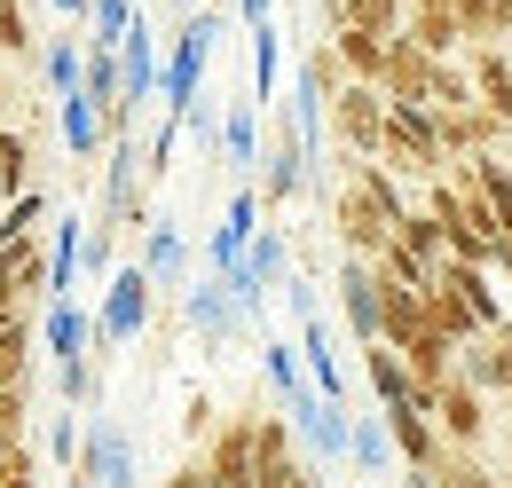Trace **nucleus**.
<instances>
[{
	"label": "nucleus",
	"mask_w": 512,
	"mask_h": 488,
	"mask_svg": "<svg viewBox=\"0 0 512 488\" xmlns=\"http://www.w3.org/2000/svg\"><path fill=\"white\" fill-rule=\"evenodd\" d=\"M182 315H190V331H197V339H213V347H221V339H229V331L245 323L221 276H197V284H182Z\"/></svg>",
	"instance_id": "obj_16"
},
{
	"label": "nucleus",
	"mask_w": 512,
	"mask_h": 488,
	"mask_svg": "<svg viewBox=\"0 0 512 488\" xmlns=\"http://www.w3.org/2000/svg\"><path fill=\"white\" fill-rule=\"evenodd\" d=\"M339 323L355 331V347H379V323H386V284L371 260H355V252H339Z\"/></svg>",
	"instance_id": "obj_7"
},
{
	"label": "nucleus",
	"mask_w": 512,
	"mask_h": 488,
	"mask_svg": "<svg viewBox=\"0 0 512 488\" xmlns=\"http://www.w3.org/2000/svg\"><path fill=\"white\" fill-rule=\"evenodd\" d=\"M434 426H442V441L473 449V441L489 433V394H481V386H465V378H449L442 394H434Z\"/></svg>",
	"instance_id": "obj_15"
},
{
	"label": "nucleus",
	"mask_w": 512,
	"mask_h": 488,
	"mask_svg": "<svg viewBox=\"0 0 512 488\" xmlns=\"http://www.w3.org/2000/svg\"><path fill=\"white\" fill-rule=\"evenodd\" d=\"M40 347H48L56 363H87V347H95V315H79V300H48V315H40Z\"/></svg>",
	"instance_id": "obj_20"
},
{
	"label": "nucleus",
	"mask_w": 512,
	"mask_h": 488,
	"mask_svg": "<svg viewBox=\"0 0 512 488\" xmlns=\"http://www.w3.org/2000/svg\"><path fill=\"white\" fill-rule=\"evenodd\" d=\"M394 244H402V252H410V260H426V268H434V276H442V268H449V244H442V221H434V213H426V205H410V213H402V221H394Z\"/></svg>",
	"instance_id": "obj_29"
},
{
	"label": "nucleus",
	"mask_w": 512,
	"mask_h": 488,
	"mask_svg": "<svg viewBox=\"0 0 512 488\" xmlns=\"http://www.w3.org/2000/svg\"><path fill=\"white\" fill-rule=\"evenodd\" d=\"M64 481L79 488H134L142 481V465H134V441L119 418H87V433H79V457H71Z\"/></svg>",
	"instance_id": "obj_4"
},
{
	"label": "nucleus",
	"mask_w": 512,
	"mask_h": 488,
	"mask_svg": "<svg viewBox=\"0 0 512 488\" xmlns=\"http://www.w3.org/2000/svg\"><path fill=\"white\" fill-rule=\"evenodd\" d=\"M260 189L253 182H237V197H229V213H221V229H213V244H205V268L213 276H237L245 268V252H253V237H260Z\"/></svg>",
	"instance_id": "obj_9"
},
{
	"label": "nucleus",
	"mask_w": 512,
	"mask_h": 488,
	"mask_svg": "<svg viewBox=\"0 0 512 488\" xmlns=\"http://www.w3.org/2000/svg\"><path fill=\"white\" fill-rule=\"evenodd\" d=\"M386 284V276H379ZM434 323H426V292H402V284H386V323H379V347H410V339H426Z\"/></svg>",
	"instance_id": "obj_27"
},
{
	"label": "nucleus",
	"mask_w": 512,
	"mask_h": 488,
	"mask_svg": "<svg viewBox=\"0 0 512 488\" xmlns=\"http://www.w3.org/2000/svg\"><path fill=\"white\" fill-rule=\"evenodd\" d=\"M276 71H284V40H276V16L253 24V103L276 95Z\"/></svg>",
	"instance_id": "obj_36"
},
{
	"label": "nucleus",
	"mask_w": 512,
	"mask_h": 488,
	"mask_svg": "<svg viewBox=\"0 0 512 488\" xmlns=\"http://www.w3.org/2000/svg\"><path fill=\"white\" fill-rule=\"evenodd\" d=\"M284 418H292V433L316 449V465H339L347 457V433H355V418H347V402H323L316 386L300 394V402H284Z\"/></svg>",
	"instance_id": "obj_10"
},
{
	"label": "nucleus",
	"mask_w": 512,
	"mask_h": 488,
	"mask_svg": "<svg viewBox=\"0 0 512 488\" xmlns=\"http://www.w3.org/2000/svg\"><path fill=\"white\" fill-rule=\"evenodd\" d=\"M158 79H166V56H158V32H150V16H142L127 40H119V95H127V119H142V103L158 95Z\"/></svg>",
	"instance_id": "obj_11"
},
{
	"label": "nucleus",
	"mask_w": 512,
	"mask_h": 488,
	"mask_svg": "<svg viewBox=\"0 0 512 488\" xmlns=\"http://www.w3.org/2000/svg\"><path fill=\"white\" fill-rule=\"evenodd\" d=\"M355 355H363V378H371L379 410H434V394L410 378V363H402L394 347H355Z\"/></svg>",
	"instance_id": "obj_13"
},
{
	"label": "nucleus",
	"mask_w": 512,
	"mask_h": 488,
	"mask_svg": "<svg viewBox=\"0 0 512 488\" xmlns=\"http://www.w3.org/2000/svg\"><path fill=\"white\" fill-rule=\"evenodd\" d=\"M386 174H402V182H442L449 174V150L442 134H434V111H410V103H386V150H379Z\"/></svg>",
	"instance_id": "obj_2"
},
{
	"label": "nucleus",
	"mask_w": 512,
	"mask_h": 488,
	"mask_svg": "<svg viewBox=\"0 0 512 488\" xmlns=\"http://www.w3.org/2000/svg\"><path fill=\"white\" fill-rule=\"evenodd\" d=\"M347 465L363 473V481H394V433H386V418H355V433H347Z\"/></svg>",
	"instance_id": "obj_25"
},
{
	"label": "nucleus",
	"mask_w": 512,
	"mask_h": 488,
	"mask_svg": "<svg viewBox=\"0 0 512 488\" xmlns=\"http://www.w3.org/2000/svg\"><path fill=\"white\" fill-rule=\"evenodd\" d=\"M363 488H371V481H363Z\"/></svg>",
	"instance_id": "obj_52"
},
{
	"label": "nucleus",
	"mask_w": 512,
	"mask_h": 488,
	"mask_svg": "<svg viewBox=\"0 0 512 488\" xmlns=\"http://www.w3.org/2000/svg\"><path fill=\"white\" fill-rule=\"evenodd\" d=\"M24 418H32V386H8L0 378V433H24Z\"/></svg>",
	"instance_id": "obj_41"
},
{
	"label": "nucleus",
	"mask_w": 512,
	"mask_h": 488,
	"mask_svg": "<svg viewBox=\"0 0 512 488\" xmlns=\"http://www.w3.org/2000/svg\"><path fill=\"white\" fill-rule=\"evenodd\" d=\"M386 48H394V40L363 32V24H339V32H331V56H339V71H347V79H363V87H379V79H386Z\"/></svg>",
	"instance_id": "obj_21"
},
{
	"label": "nucleus",
	"mask_w": 512,
	"mask_h": 488,
	"mask_svg": "<svg viewBox=\"0 0 512 488\" xmlns=\"http://www.w3.org/2000/svg\"><path fill=\"white\" fill-rule=\"evenodd\" d=\"M56 111H64V150L79 158V166H95V158L111 150V119H103V111H95L87 95H64Z\"/></svg>",
	"instance_id": "obj_22"
},
{
	"label": "nucleus",
	"mask_w": 512,
	"mask_h": 488,
	"mask_svg": "<svg viewBox=\"0 0 512 488\" xmlns=\"http://www.w3.org/2000/svg\"><path fill=\"white\" fill-rule=\"evenodd\" d=\"M142 276H150L158 292H182V284H190V237H182L174 221H150V229H142Z\"/></svg>",
	"instance_id": "obj_17"
},
{
	"label": "nucleus",
	"mask_w": 512,
	"mask_h": 488,
	"mask_svg": "<svg viewBox=\"0 0 512 488\" xmlns=\"http://www.w3.org/2000/svg\"><path fill=\"white\" fill-rule=\"evenodd\" d=\"M221 40H229V16L221 8H190V24L174 32V48H166V79H158V111H197L205 103V63L221 56Z\"/></svg>",
	"instance_id": "obj_1"
},
{
	"label": "nucleus",
	"mask_w": 512,
	"mask_h": 488,
	"mask_svg": "<svg viewBox=\"0 0 512 488\" xmlns=\"http://www.w3.org/2000/svg\"><path fill=\"white\" fill-rule=\"evenodd\" d=\"M79 71H87V40H79V32H56V40H48V56H40V79H48V95H56V103L79 95Z\"/></svg>",
	"instance_id": "obj_32"
},
{
	"label": "nucleus",
	"mask_w": 512,
	"mask_h": 488,
	"mask_svg": "<svg viewBox=\"0 0 512 488\" xmlns=\"http://www.w3.org/2000/svg\"><path fill=\"white\" fill-rule=\"evenodd\" d=\"M316 182V158H308V142H300V126L276 111V134L260 142V166H253V189H260V205L276 213V205H292L300 189Z\"/></svg>",
	"instance_id": "obj_5"
},
{
	"label": "nucleus",
	"mask_w": 512,
	"mask_h": 488,
	"mask_svg": "<svg viewBox=\"0 0 512 488\" xmlns=\"http://www.w3.org/2000/svg\"><path fill=\"white\" fill-rule=\"evenodd\" d=\"M260 378L276 386V402H300V394H308V370H300V355H292L284 339H268V347H260Z\"/></svg>",
	"instance_id": "obj_35"
},
{
	"label": "nucleus",
	"mask_w": 512,
	"mask_h": 488,
	"mask_svg": "<svg viewBox=\"0 0 512 488\" xmlns=\"http://www.w3.org/2000/svg\"><path fill=\"white\" fill-rule=\"evenodd\" d=\"M410 8H457V0H410Z\"/></svg>",
	"instance_id": "obj_48"
},
{
	"label": "nucleus",
	"mask_w": 512,
	"mask_h": 488,
	"mask_svg": "<svg viewBox=\"0 0 512 488\" xmlns=\"http://www.w3.org/2000/svg\"><path fill=\"white\" fill-rule=\"evenodd\" d=\"M64 488H79V481H64Z\"/></svg>",
	"instance_id": "obj_51"
},
{
	"label": "nucleus",
	"mask_w": 512,
	"mask_h": 488,
	"mask_svg": "<svg viewBox=\"0 0 512 488\" xmlns=\"http://www.w3.org/2000/svg\"><path fill=\"white\" fill-rule=\"evenodd\" d=\"M8 488H40V473H24V481H8Z\"/></svg>",
	"instance_id": "obj_49"
},
{
	"label": "nucleus",
	"mask_w": 512,
	"mask_h": 488,
	"mask_svg": "<svg viewBox=\"0 0 512 488\" xmlns=\"http://www.w3.org/2000/svg\"><path fill=\"white\" fill-rule=\"evenodd\" d=\"M394 488H442V473H410V465H402V481Z\"/></svg>",
	"instance_id": "obj_45"
},
{
	"label": "nucleus",
	"mask_w": 512,
	"mask_h": 488,
	"mask_svg": "<svg viewBox=\"0 0 512 488\" xmlns=\"http://www.w3.org/2000/svg\"><path fill=\"white\" fill-rule=\"evenodd\" d=\"M465 71H473V95L497 126H512V48H465Z\"/></svg>",
	"instance_id": "obj_19"
},
{
	"label": "nucleus",
	"mask_w": 512,
	"mask_h": 488,
	"mask_svg": "<svg viewBox=\"0 0 512 488\" xmlns=\"http://www.w3.org/2000/svg\"><path fill=\"white\" fill-rule=\"evenodd\" d=\"M32 189V134L24 126H0V205Z\"/></svg>",
	"instance_id": "obj_34"
},
{
	"label": "nucleus",
	"mask_w": 512,
	"mask_h": 488,
	"mask_svg": "<svg viewBox=\"0 0 512 488\" xmlns=\"http://www.w3.org/2000/svg\"><path fill=\"white\" fill-rule=\"evenodd\" d=\"M260 111L253 103H237V111H221V158H229V174L237 182H253V166H260Z\"/></svg>",
	"instance_id": "obj_24"
},
{
	"label": "nucleus",
	"mask_w": 512,
	"mask_h": 488,
	"mask_svg": "<svg viewBox=\"0 0 512 488\" xmlns=\"http://www.w3.org/2000/svg\"><path fill=\"white\" fill-rule=\"evenodd\" d=\"M95 386H103V378H95L87 363H56V394H64V410H87Z\"/></svg>",
	"instance_id": "obj_39"
},
{
	"label": "nucleus",
	"mask_w": 512,
	"mask_h": 488,
	"mask_svg": "<svg viewBox=\"0 0 512 488\" xmlns=\"http://www.w3.org/2000/svg\"><path fill=\"white\" fill-rule=\"evenodd\" d=\"M142 24V0H87V48H119Z\"/></svg>",
	"instance_id": "obj_33"
},
{
	"label": "nucleus",
	"mask_w": 512,
	"mask_h": 488,
	"mask_svg": "<svg viewBox=\"0 0 512 488\" xmlns=\"http://www.w3.org/2000/svg\"><path fill=\"white\" fill-rule=\"evenodd\" d=\"M402 363H410V378H418L426 394H442L449 378H457V347H449L442 331H426V339H410V347H402Z\"/></svg>",
	"instance_id": "obj_31"
},
{
	"label": "nucleus",
	"mask_w": 512,
	"mask_h": 488,
	"mask_svg": "<svg viewBox=\"0 0 512 488\" xmlns=\"http://www.w3.org/2000/svg\"><path fill=\"white\" fill-rule=\"evenodd\" d=\"M457 378H465V386H481V394H512V347H497V339L457 347Z\"/></svg>",
	"instance_id": "obj_28"
},
{
	"label": "nucleus",
	"mask_w": 512,
	"mask_h": 488,
	"mask_svg": "<svg viewBox=\"0 0 512 488\" xmlns=\"http://www.w3.org/2000/svg\"><path fill=\"white\" fill-rule=\"evenodd\" d=\"M386 433H394V457L410 465V473H442L449 465V441L434 426V410H379Z\"/></svg>",
	"instance_id": "obj_12"
},
{
	"label": "nucleus",
	"mask_w": 512,
	"mask_h": 488,
	"mask_svg": "<svg viewBox=\"0 0 512 488\" xmlns=\"http://www.w3.org/2000/svg\"><path fill=\"white\" fill-rule=\"evenodd\" d=\"M150 300H158V284L142 276V260L111 268V284H103V307H95V347H103V355H111V347H134V339L150 331Z\"/></svg>",
	"instance_id": "obj_3"
},
{
	"label": "nucleus",
	"mask_w": 512,
	"mask_h": 488,
	"mask_svg": "<svg viewBox=\"0 0 512 488\" xmlns=\"http://www.w3.org/2000/svg\"><path fill=\"white\" fill-rule=\"evenodd\" d=\"M331 134H339V158H379L386 150V95L379 87H363V79H347L339 95H331Z\"/></svg>",
	"instance_id": "obj_6"
},
{
	"label": "nucleus",
	"mask_w": 512,
	"mask_h": 488,
	"mask_svg": "<svg viewBox=\"0 0 512 488\" xmlns=\"http://www.w3.org/2000/svg\"><path fill=\"white\" fill-rule=\"evenodd\" d=\"M442 488H497V473H481V465L449 457V465H442Z\"/></svg>",
	"instance_id": "obj_43"
},
{
	"label": "nucleus",
	"mask_w": 512,
	"mask_h": 488,
	"mask_svg": "<svg viewBox=\"0 0 512 488\" xmlns=\"http://www.w3.org/2000/svg\"><path fill=\"white\" fill-rule=\"evenodd\" d=\"M182 8H205V0H182Z\"/></svg>",
	"instance_id": "obj_50"
},
{
	"label": "nucleus",
	"mask_w": 512,
	"mask_h": 488,
	"mask_svg": "<svg viewBox=\"0 0 512 488\" xmlns=\"http://www.w3.org/2000/svg\"><path fill=\"white\" fill-rule=\"evenodd\" d=\"M40 229H48V189H24V197L0 205V244L8 237H40Z\"/></svg>",
	"instance_id": "obj_37"
},
{
	"label": "nucleus",
	"mask_w": 512,
	"mask_h": 488,
	"mask_svg": "<svg viewBox=\"0 0 512 488\" xmlns=\"http://www.w3.org/2000/svg\"><path fill=\"white\" fill-rule=\"evenodd\" d=\"M237 16H245V24H268V0H237Z\"/></svg>",
	"instance_id": "obj_46"
},
{
	"label": "nucleus",
	"mask_w": 512,
	"mask_h": 488,
	"mask_svg": "<svg viewBox=\"0 0 512 488\" xmlns=\"http://www.w3.org/2000/svg\"><path fill=\"white\" fill-rule=\"evenodd\" d=\"M402 40H410V48H426L434 63H457V48H465V24H457V8H410Z\"/></svg>",
	"instance_id": "obj_23"
},
{
	"label": "nucleus",
	"mask_w": 512,
	"mask_h": 488,
	"mask_svg": "<svg viewBox=\"0 0 512 488\" xmlns=\"http://www.w3.org/2000/svg\"><path fill=\"white\" fill-rule=\"evenodd\" d=\"M205 473H213V488H253V418H221L213 426Z\"/></svg>",
	"instance_id": "obj_14"
},
{
	"label": "nucleus",
	"mask_w": 512,
	"mask_h": 488,
	"mask_svg": "<svg viewBox=\"0 0 512 488\" xmlns=\"http://www.w3.org/2000/svg\"><path fill=\"white\" fill-rule=\"evenodd\" d=\"M0 284L16 292V300H48V237H8L0 244Z\"/></svg>",
	"instance_id": "obj_18"
},
{
	"label": "nucleus",
	"mask_w": 512,
	"mask_h": 488,
	"mask_svg": "<svg viewBox=\"0 0 512 488\" xmlns=\"http://www.w3.org/2000/svg\"><path fill=\"white\" fill-rule=\"evenodd\" d=\"M158 488H213V473H205V457H190V465H174Z\"/></svg>",
	"instance_id": "obj_44"
},
{
	"label": "nucleus",
	"mask_w": 512,
	"mask_h": 488,
	"mask_svg": "<svg viewBox=\"0 0 512 488\" xmlns=\"http://www.w3.org/2000/svg\"><path fill=\"white\" fill-rule=\"evenodd\" d=\"M426 323L442 331L449 347H473V339H489V331H481V315H473V307L457 300L449 284H434V292H426Z\"/></svg>",
	"instance_id": "obj_30"
},
{
	"label": "nucleus",
	"mask_w": 512,
	"mask_h": 488,
	"mask_svg": "<svg viewBox=\"0 0 512 488\" xmlns=\"http://www.w3.org/2000/svg\"><path fill=\"white\" fill-rule=\"evenodd\" d=\"M323 24H331V32H339V24H363V32L394 40V32L410 24V0H323Z\"/></svg>",
	"instance_id": "obj_26"
},
{
	"label": "nucleus",
	"mask_w": 512,
	"mask_h": 488,
	"mask_svg": "<svg viewBox=\"0 0 512 488\" xmlns=\"http://www.w3.org/2000/svg\"><path fill=\"white\" fill-rule=\"evenodd\" d=\"M40 441H48V457H56V465H64V473H71V457H79V410H56Z\"/></svg>",
	"instance_id": "obj_40"
},
{
	"label": "nucleus",
	"mask_w": 512,
	"mask_h": 488,
	"mask_svg": "<svg viewBox=\"0 0 512 488\" xmlns=\"http://www.w3.org/2000/svg\"><path fill=\"white\" fill-rule=\"evenodd\" d=\"M213 426H221V418H213V402H205V394H190V410H182V433H190V441H213Z\"/></svg>",
	"instance_id": "obj_42"
},
{
	"label": "nucleus",
	"mask_w": 512,
	"mask_h": 488,
	"mask_svg": "<svg viewBox=\"0 0 512 488\" xmlns=\"http://www.w3.org/2000/svg\"><path fill=\"white\" fill-rule=\"evenodd\" d=\"M56 8H64V16H87V0H56Z\"/></svg>",
	"instance_id": "obj_47"
},
{
	"label": "nucleus",
	"mask_w": 512,
	"mask_h": 488,
	"mask_svg": "<svg viewBox=\"0 0 512 488\" xmlns=\"http://www.w3.org/2000/svg\"><path fill=\"white\" fill-rule=\"evenodd\" d=\"M32 24H24V0H0V56H32Z\"/></svg>",
	"instance_id": "obj_38"
},
{
	"label": "nucleus",
	"mask_w": 512,
	"mask_h": 488,
	"mask_svg": "<svg viewBox=\"0 0 512 488\" xmlns=\"http://www.w3.org/2000/svg\"><path fill=\"white\" fill-rule=\"evenodd\" d=\"M331 229H339V252H355V260H379L386 244H394V221H386L355 182L331 189Z\"/></svg>",
	"instance_id": "obj_8"
}]
</instances>
